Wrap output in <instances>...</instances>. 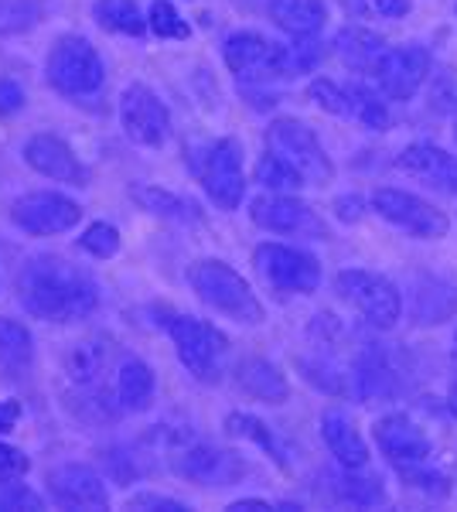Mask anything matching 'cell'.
Here are the masks:
<instances>
[{
	"label": "cell",
	"mask_w": 457,
	"mask_h": 512,
	"mask_svg": "<svg viewBox=\"0 0 457 512\" xmlns=\"http://www.w3.org/2000/svg\"><path fill=\"white\" fill-rule=\"evenodd\" d=\"M18 297L28 315L52 325L89 318L99 308V280L62 256H31L18 274Z\"/></svg>",
	"instance_id": "6da1fadb"
},
{
	"label": "cell",
	"mask_w": 457,
	"mask_h": 512,
	"mask_svg": "<svg viewBox=\"0 0 457 512\" xmlns=\"http://www.w3.org/2000/svg\"><path fill=\"white\" fill-rule=\"evenodd\" d=\"M188 284L209 308L222 311V315L239 321V325H260L263 321L260 297L253 294V287H249L229 263L198 260L195 267L188 270Z\"/></svg>",
	"instance_id": "7a4b0ae2"
},
{
	"label": "cell",
	"mask_w": 457,
	"mask_h": 512,
	"mask_svg": "<svg viewBox=\"0 0 457 512\" xmlns=\"http://www.w3.org/2000/svg\"><path fill=\"white\" fill-rule=\"evenodd\" d=\"M157 325L171 335L174 349H178L181 362L188 366V373H195L198 379H212L219 373V362L229 349L226 335L219 328L202 318L174 315V311H157Z\"/></svg>",
	"instance_id": "3957f363"
},
{
	"label": "cell",
	"mask_w": 457,
	"mask_h": 512,
	"mask_svg": "<svg viewBox=\"0 0 457 512\" xmlns=\"http://www.w3.org/2000/svg\"><path fill=\"white\" fill-rule=\"evenodd\" d=\"M106 79L103 59L86 38L65 35L55 41L52 55H48V82L62 96H93L99 93Z\"/></svg>",
	"instance_id": "277c9868"
},
{
	"label": "cell",
	"mask_w": 457,
	"mask_h": 512,
	"mask_svg": "<svg viewBox=\"0 0 457 512\" xmlns=\"http://www.w3.org/2000/svg\"><path fill=\"white\" fill-rule=\"evenodd\" d=\"M335 291L342 301L352 304L359 315L376 328H393L400 321L403 301L400 291L386 277L369 274V270H342L335 277Z\"/></svg>",
	"instance_id": "5b68a950"
},
{
	"label": "cell",
	"mask_w": 457,
	"mask_h": 512,
	"mask_svg": "<svg viewBox=\"0 0 457 512\" xmlns=\"http://www.w3.org/2000/svg\"><path fill=\"white\" fill-rule=\"evenodd\" d=\"M253 263L260 277L280 294H311L321 284V263L311 253L294 250V246L263 243L256 246Z\"/></svg>",
	"instance_id": "8992f818"
},
{
	"label": "cell",
	"mask_w": 457,
	"mask_h": 512,
	"mask_svg": "<svg viewBox=\"0 0 457 512\" xmlns=\"http://www.w3.org/2000/svg\"><path fill=\"white\" fill-rule=\"evenodd\" d=\"M198 178H202L205 192L219 209L232 212L246 195V178H243V147L236 140H215L212 147L202 151L198 161Z\"/></svg>",
	"instance_id": "52a82bcc"
},
{
	"label": "cell",
	"mask_w": 457,
	"mask_h": 512,
	"mask_svg": "<svg viewBox=\"0 0 457 512\" xmlns=\"http://www.w3.org/2000/svg\"><path fill=\"white\" fill-rule=\"evenodd\" d=\"M226 65L236 79L243 82H263L270 76H284L290 72V52L277 41L253 35V31H239V35L226 38Z\"/></svg>",
	"instance_id": "ba28073f"
},
{
	"label": "cell",
	"mask_w": 457,
	"mask_h": 512,
	"mask_svg": "<svg viewBox=\"0 0 457 512\" xmlns=\"http://www.w3.org/2000/svg\"><path fill=\"white\" fill-rule=\"evenodd\" d=\"M267 144H270V151L287 158L307 181H314V185H328L331 175H335L321 140L314 137V130L304 127L301 120H277L267 134Z\"/></svg>",
	"instance_id": "9c48e42d"
},
{
	"label": "cell",
	"mask_w": 457,
	"mask_h": 512,
	"mask_svg": "<svg viewBox=\"0 0 457 512\" xmlns=\"http://www.w3.org/2000/svg\"><path fill=\"white\" fill-rule=\"evenodd\" d=\"M11 219L28 236H58L79 226L82 205L58 192H28L11 205Z\"/></svg>",
	"instance_id": "30bf717a"
},
{
	"label": "cell",
	"mask_w": 457,
	"mask_h": 512,
	"mask_svg": "<svg viewBox=\"0 0 457 512\" xmlns=\"http://www.w3.org/2000/svg\"><path fill=\"white\" fill-rule=\"evenodd\" d=\"M372 209L386 222H393L396 229H403V233L417 239H440L447 233V226H451L440 209L410 192H400V188H379L372 195Z\"/></svg>",
	"instance_id": "8fae6325"
},
{
	"label": "cell",
	"mask_w": 457,
	"mask_h": 512,
	"mask_svg": "<svg viewBox=\"0 0 457 512\" xmlns=\"http://www.w3.org/2000/svg\"><path fill=\"white\" fill-rule=\"evenodd\" d=\"M120 120L127 137L140 147H161L171 130L168 106L147 86H130L120 99Z\"/></svg>",
	"instance_id": "7c38bea8"
},
{
	"label": "cell",
	"mask_w": 457,
	"mask_h": 512,
	"mask_svg": "<svg viewBox=\"0 0 457 512\" xmlns=\"http://www.w3.org/2000/svg\"><path fill=\"white\" fill-rule=\"evenodd\" d=\"M48 495L62 509H110V492H106L103 478L86 465H62L48 472Z\"/></svg>",
	"instance_id": "4fadbf2b"
},
{
	"label": "cell",
	"mask_w": 457,
	"mask_h": 512,
	"mask_svg": "<svg viewBox=\"0 0 457 512\" xmlns=\"http://www.w3.org/2000/svg\"><path fill=\"white\" fill-rule=\"evenodd\" d=\"M256 226L270 229V233H314V236H328L324 222L314 216L311 205H304L301 198H290V195H267V198H256L253 209H249Z\"/></svg>",
	"instance_id": "5bb4252c"
},
{
	"label": "cell",
	"mask_w": 457,
	"mask_h": 512,
	"mask_svg": "<svg viewBox=\"0 0 457 512\" xmlns=\"http://www.w3.org/2000/svg\"><path fill=\"white\" fill-rule=\"evenodd\" d=\"M376 444L379 451L393 461L396 468L406 465H427L430 458V441L406 414H386L376 424Z\"/></svg>",
	"instance_id": "9a60e30c"
},
{
	"label": "cell",
	"mask_w": 457,
	"mask_h": 512,
	"mask_svg": "<svg viewBox=\"0 0 457 512\" xmlns=\"http://www.w3.org/2000/svg\"><path fill=\"white\" fill-rule=\"evenodd\" d=\"M430 69V55L423 48H386V55L376 65V79L382 93L393 99H413V93L423 86Z\"/></svg>",
	"instance_id": "2e32d148"
},
{
	"label": "cell",
	"mask_w": 457,
	"mask_h": 512,
	"mask_svg": "<svg viewBox=\"0 0 457 512\" xmlns=\"http://www.w3.org/2000/svg\"><path fill=\"white\" fill-rule=\"evenodd\" d=\"M24 164L52 181H65V185H79V188L86 185V168L72 154V147L52 134H38L24 144Z\"/></svg>",
	"instance_id": "e0dca14e"
},
{
	"label": "cell",
	"mask_w": 457,
	"mask_h": 512,
	"mask_svg": "<svg viewBox=\"0 0 457 512\" xmlns=\"http://www.w3.org/2000/svg\"><path fill=\"white\" fill-rule=\"evenodd\" d=\"M178 472L198 485H236L246 475V465L239 454L212 448V444H198V448L181 454Z\"/></svg>",
	"instance_id": "ac0fdd59"
},
{
	"label": "cell",
	"mask_w": 457,
	"mask_h": 512,
	"mask_svg": "<svg viewBox=\"0 0 457 512\" xmlns=\"http://www.w3.org/2000/svg\"><path fill=\"white\" fill-rule=\"evenodd\" d=\"M396 168L413 178H423L427 185L440 188V192L457 195V158L434 144H410L396 158Z\"/></svg>",
	"instance_id": "d6986e66"
},
{
	"label": "cell",
	"mask_w": 457,
	"mask_h": 512,
	"mask_svg": "<svg viewBox=\"0 0 457 512\" xmlns=\"http://www.w3.org/2000/svg\"><path fill=\"white\" fill-rule=\"evenodd\" d=\"M355 393L362 396V400H389L396 390H400V373H396L393 366V355H389L382 345H369L359 359H355Z\"/></svg>",
	"instance_id": "ffe728a7"
},
{
	"label": "cell",
	"mask_w": 457,
	"mask_h": 512,
	"mask_svg": "<svg viewBox=\"0 0 457 512\" xmlns=\"http://www.w3.org/2000/svg\"><path fill=\"white\" fill-rule=\"evenodd\" d=\"M321 434H324V444L331 448V454L338 458V465L348 468V472L369 465V448H365V441L345 414L328 410V414L321 417Z\"/></svg>",
	"instance_id": "44dd1931"
},
{
	"label": "cell",
	"mask_w": 457,
	"mask_h": 512,
	"mask_svg": "<svg viewBox=\"0 0 457 512\" xmlns=\"http://www.w3.org/2000/svg\"><path fill=\"white\" fill-rule=\"evenodd\" d=\"M113 393H116V400H120V407L130 410V414H137V410H147L154 403V393H157L154 369L147 366V362L134 359V355H127V359L116 366Z\"/></svg>",
	"instance_id": "7402d4cb"
},
{
	"label": "cell",
	"mask_w": 457,
	"mask_h": 512,
	"mask_svg": "<svg viewBox=\"0 0 457 512\" xmlns=\"http://www.w3.org/2000/svg\"><path fill=\"white\" fill-rule=\"evenodd\" d=\"M35 362V342L21 321L0 318V376L4 379H24Z\"/></svg>",
	"instance_id": "603a6c76"
},
{
	"label": "cell",
	"mask_w": 457,
	"mask_h": 512,
	"mask_svg": "<svg viewBox=\"0 0 457 512\" xmlns=\"http://www.w3.org/2000/svg\"><path fill=\"white\" fill-rule=\"evenodd\" d=\"M270 18L284 31H290V35L311 38L328 21V7H324V0H273Z\"/></svg>",
	"instance_id": "cb8c5ba5"
},
{
	"label": "cell",
	"mask_w": 457,
	"mask_h": 512,
	"mask_svg": "<svg viewBox=\"0 0 457 512\" xmlns=\"http://www.w3.org/2000/svg\"><path fill=\"white\" fill-rule=\"evenodd\" d=\"M236 383L243 386L249 396H256V400H263V403H284L287 393H290L284 373H280V369L273 366V362H267V359L239 362Z\"/></svg>",
	"instance_id": "d4e9b609"
},
{
	"label": "cell",
	"mask_w": 457,
	"mask_h": 512,
	"mask_svg": "<svg viewBox=\"0 0 457 512\" xmlns=\"http://www.w3.org/2000/svg\"><path fill=\"white\" fill-rule=\"evenodd\" d=\"M130 198L140 205L144 212H154L161 219H171V222H198L202 219V209H198L191 198H181L174 192H164V188H144V185H134L130 188Z\"/></svg>",
	"instance_id": "484cf974"
},
{
	"label": "cell",
	"mask_w": 457,
	"mask_h": 512,
	"mask_svg": "<svg viewBox=\"0 0 457 512\" xmlns=\"http://www.w3.org/2000/svg\"><path fill=\"white\" fill-rule=\"evenodd\" d=\"M335 48L345 59V65H352V69H359V72H376L379 59L386 55V41L365 28H345L342 35L335 38Z\"/></svg>",
	"instance_id": "4316f807"
},
{
	"label": "cell",
	"mask_w": 457,
	"mask_h": 512,
	"mask_svg": "<svg viewBox=\"0 0 457 512\" xmlns=\"http://www.w3.org/2000/svg\"><path fill=\"white\" fill-rule=\"evenodd\" d=\"M96 21L103 24L106 31H113V35H130V38H140L151 28L147 14L140 11L134 0H99Z\"/></svg>",
	"instance_id": "83f0119b"
},
{
	"label": "cell",
	"mask_w": 457,
	"mask_h": 512,
	"mask_svg": "<svg viewBox=\"0 0 457 512\" xmlns=\"http://www.w3.org/2000/svg\"><path fill=\"white\" fill-rule=\"evenodd\" d=\"M256 181L273 188V192H297L301 185H307V178L301 171H297L287 158H280L277 151H270L260 158V164H256Z\"/></svg>",
	"instance_id": "f1b7e54d"
},
{
	"label": "cell",
	"mask_w": 457,
	"mask_h": 512,
	"mask_svg": "<svg viewBox=\"0 0 457 512\" xmlns=\"http://www.w3.org/2000/svg\"><path fill=\"white\" fill-rule=\"evenodd\" d=\"M331 492H335L338 502H348V506H382L386 502V489H382L379 478L338 475L331 478Z\"/></svg>",
	"instance_id": "f546056e"
},
{
	"label": "cell",
	"mask_w": 457,
	"mask_h": 512,
	"mask_svg": "<svg viewBox=\"0 0 457 512\" xmlns=\"http://www.w3.org/2000/svg\"><path fill=\"white\" fill-rule=\"evenodd\" d=\"M226 427H229V434L249 437L253 444H260V448L267 451L270 458L277 461V465H287L284 454H280V448H277V441H273L270 431H267V424H260L256 417H249V414H229V417H226Z\"/></svg>",
	"instance_id": "4dcf8cb0"
},
{
	"label": "cell",
	"mask_w": 457,
	"mask_h": 512,
	"mask_svg": "<svg viewBox=\"0 0 457 512\" xmlns=\"http://www.w3.org/2000/svg\"><path fill=\"white\" fill-rule=\"evenodd\" d=\"M348 93H352V117L355 120L365 123V127H372V130L389 127V110L379 96H372L365 86H348Z\"/></svg>",
	"instance_id": "1f68e13d"
},
{
	"label": "cell",
	"mask_w": 457,
	"mask_h": 512,
	"mask_svg": "<svg viewBox=\"0 0 457 512\" xmlns=\"http://www.w3.org/2000/svg\"><path fill=\"white\" fill-rule=\"evenodd\" d=\"M307 93H311V99L321 106V110L335 113V117H352V93H348V86L342 89L331 79H314Z\"/></svg>",
	"instance_id": "d6a6232c"
},
{
	"label": "cell",
	"mask_w": 457,
	"mask_h": 512,
	"mask_svg": "<svg viewBox=\"0 0 457 512\" xmlns=\"http://www.w3.org/2000/svg\"><path fill=\"white\" fill-rule=\"evenodd\" d=\"M79 246L86 253H93L96 260H110V256L120 250V233H116L110 222H93V226L82 233Z\"/></svg>",
	"instance_id": "836d02e7"
},
{
	"label": "cell",
	"mask_w": 457,
	"mask_h": 512,
	"mask_svg": "<svg viewBox=\"0 0 457 512\" xmlns=\"http://www.w3.org/2000/svg\"><path fill=\"white\" fill-rule=\"evenodd\" d=\"M147 21H151V31L157 38H188V24L181 21V14L174 11V4H168V0H157L151 14H147Z\"/></svg>",
	"instance_id": "e575fe53"
},
{
	"label": "cell",
	"mask_w": 457,
	"mask_h": 512,
	"mask_svg": "<svg viewBox=\"0 0 457 512\" xmlns=\"http://www.w3.org/2000/svg\"><path fill=\"white\" fill-rule=\"evenodd\" d=\"M45 502H41V495L35 489H28L24 482L18 478H7V482H0V512L7 509H18V512H31V509H41Z\"/></svg>",
	"instance_id": "d590c367"
},
{
	"label": "cell",
	"mask_w": 457,
	"mask_h": 512,
	"mask_svg": "<svg viewBox=\"0 0 457 512\" xmlns=\"http://www.w3.org/2000/svg\"><path fill=\"white\" fill-rule=\"evenodd\" d=\"M400 475L413 485V489H420V492H427V495H447V492H451V482H447V475L430 472V468H423V465H406V468H400Z\"/></svg>",
	"instance_id": "8d00e7d4"
},
{
	"label": "cell",
	"mask_w": 457,
	"mask_h": 512,
	"mask_svg": "<svg viewBox=\"0 0 457 512\" xmlns=\"http://www.w3.org/2000/svg\"><path fill=\"white\" fill-rule=\"evenodd\" d=\"M21 475H28V454L11 448V444H0V482Z\"/></svg>",
	"instance_id": "74e56055"
},
{
	"label": "cell",
	"mask_w": 457,
	"mask_h": 512,
	"mask_svg": "<svg viewBox=\"0 0 457 512\" xmlns=\"http://www.w3.org/2000/svg\"><path fill=\"white\" fill-rule=\"evenodd\" d=\"M24 110V89L14 79H0V117H14Z\"/></svg>",
	"instance_id": "f35d334b"
},
{
	"label": "cell",
	"mask_w": 457,
	"mask_h": 512,
	"mask_svg": "<svg viewBox=\"0 0 457 512\" xmlns=\"http://www.w3.org/2000/svg\"><path fill=\"white\" fill-rule=\"evenodd\" d=\"M130 509H154V512H188V502L164 499V495L144 492V495H134V499H130Z\"/></svg>",
	"instance_id": "ab89813d"
},
{
	"label": "cell",
	"mask_w": 457,
	"mask_h": 512,
	"mask_svg": "<svg viewBox=\"0 0 457 512\" xmlns=\"http://www.w3.org/2000/svg\"><path fill=\"white\" fill-rule=\"evenodd\" d=\"M287 52H290V76H294V72L311 69V65L321 59V48H318V41H301V45L287 48Z\"/></svg>",
	"instance_id": "60d3db41"
},
{
	"label": "cell",
	"mask_w": 457,
	"mask_h": 512,
	"mask_svg": "<svg viewBox=\"0 0 457 512\" xmlns=\"http://www.w3.org/2000/svg\"><path fill=\"white\" fill-rule=\"evenodd\" d=\"M382 18H406L413 11V0H372Z\"/></svg>",
	"instance_id": "b9f144b4"
},
{
	"label": "cell",
	"mask_w": 457,
	"mask_h": 512,
	"mask_svg": "<svg viewBox=\"0 0 457 512\" xmlns=\"http://www.w3.org/2000/svg\"><path fill=\"white\" fill-rule=\"evenodd\" d=\"M21 420V403L14 400H0V434L14 431V424Z\"/></svg>",
	"instance_id": "7bdbcfd3"
},
{
	"label": "cell",
	"mask_w": 457,
	"mask_h": 512,
	"mask_svg": "<svg viewBox=\"0 0 457 512\" xmlns=\"http://www.w3.org/2000/svg\"><path fill=\"white\" fill-rule=\"evenodd\" d=\"M232 509L246 512V509H273V506H270V502H263V499H243V502H232Z\"/></svg>",
	"instance_id": "ee69618b"
},
{
	"label": "cell",
	"mask_w": 457,
	"mask_h": 512,
	"mask_svg": "<svg viewBox=\"0 0 457 512\" xmlns=\"http://www.w3.org/2000/svg\"><path fill=\"white\" fill-rule=\"evenodd\" d=\"M338 4H342L348 14H362L365 11V0H338Z\"/></svg>",
	"instance_id": "f6af8a7d"
},
{
	"label": "cell",
	"mask_w": 457,
	"mask_h": 512,
	"mask_svg": "<svg viewBox=\"0 0 457 512\" xmlns=\"http://www.w3.org/2000/svg\"><path fill=\"white\" fill-rule=\"evenodd\" d=\"M451 414L457 417V383H454V390H451Z\"/></svg>",
	"instance_id": "bcb514c9"
},
{
	"label": "cell",
	"mask_w": 457,
	"mask_h": 512,
	"mask_svg": "<svg viewBox=\"0 0 457 512\" xmlns=\"http://www.w3.org/2000/svg\"><path fill=\"white\" fill-rule=\"evenodd\" d=\"M454 137H457V130H454Z\"/></svg>",
	"instance_id": "7dc6e473"
}]
</instances>
